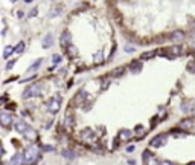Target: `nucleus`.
Here are the masks:
<instances>
[{"label": "nucleus", "mask_w": 195, "mask_h": 165, "mask_svg": "<svg viewBox=\"0 0 195 165\" xmlns=\"http://www.w3.org/2000/svg\"><path fill=\"white\" fill-rule=\"evenodd\" d=\"M41 159V152L37 144H31L23 152V165H35Z\"/></svg>", "instance_id": "obj_1"}, {"label": "nucleus", "mask_w": 195, "mask_h": 165, "mask_svg": "<svg viewBox=\"0 0 195 165\" xmlns=\"http://www.w3.org/2000/svg\"><path fill=\"white\" fill-rule=\"evenodd\" d=\"M43 90V84L41 83H32L31 86H27L23 92V98L24 99H29V98H34V96H38Z\"/></svg>", "instance_id": "obj_2"}, {"label": "nucleus", "mask_w": 195, "mask_h": 165, "mask_svg": "<svg viewBox=\"0 0 195 165\" xmlns=\"http://www.w3.org/2000/svg\"><path fill=\"white\" fill-rule=\"evenodd\" d=\"M61 103H63V99H61V96H58V95L49 98V101H47V110H49L52 115L58 113L60 109H61Z\"/></svg>", "instance_id": "obj_3"}, {"label": "nucleus", "mask_w": 195, "mask_h": 165, "mask_svg": "<svg viewBox=\"0 0 195 165\" xmlns=\"http://www.w3.org/2000/svg\"><path fill=\"white\" fill-rule=\"evenodd\" d=\"M75 127V115L72 112V109H69L66 112V116H64V129L67 130V133H70Z\"/></svg>", "instance_id": "obj_4"}, {"label": "nucleus", "mask_w": 195, "mask_h": 165, "mask_svg": "<svg viewBox=\"0 0 195 165\" xmlns=\"http://www.w3.org/2000/svg\"><path fill=\"white\" fill-rule=\"evenodd\" d=\"M14 122V116L9 112H0V126L5 129H9Z\"/></svg>", "instance_id": "obj_5"}, {"label": "nucleus", "mask_w": 195, "mask_h": 165, "mask_svg": "<svg viewBox=\"0 0 195 165\" xmlns=\"http://www.w3.org/2000/svg\"><path fill=\"white\" fill-rule=\"evenodd\" d=\"M81 139L92 144V142H95V139H96V133H95L92 129H84V130H81Z\"/></svg>", "instance_id": "obj_6"}, {"label": "nucleus", "mask_w": 195, "mask_h": 165, "mask_svg": "<svg viewBox=\"0 0 195 165\" xmlns=\"http://www.w3.org/2000/svg\"><path fill=\"white\" fill-rule=\"evenodd\" d=\"M14 127H15V130H17L18 133H21V135H26V133L29 132V129H31V126H29L26 121H23V119H17L15 124H14Z\"/></svg>", "instance_id": "obj_7"}, {"label": "nucleus", "mask_w": 195, "mask_h": 165, "mask_svg": "<svg viewBox=\"0 0 195 165\" xmlns=\"http://www.w3.org/2000/svg\"><path fill=\"white\" fill-rule=\"evenodd\" d=\"M60 44H61L64 49H67L69 46H72V34H70L69 31H64V32L61 34V37H60Z\"/></svg>", "instance_id": "obj_8"}, {"label": "nucleus", "mask_w": 195, "mask_h": 165, "mask_svg": "<svg viewBox=\"0 0 195 165\" xmlns=\"http://www.w3.org/2000/svg\"><path fill=\"white\" fill-rule=\"evenodd\" d=\"M165 142H166V135H157V136H154V138L150 141V145L154 147V148H159V147H162Z\"/></svg>", "instance_id": "obj_9"}, {"label": "nucleus", "mask_w": 195, "mask_h": 165, "mask_svg": "<svg viewBox=\"0 0 195 165\" xmlns=\"http://www.w3.org/2000/svg\"><path fill=\"white\" fill-rule=\"evenodd\" d=\"M143 162L146 165H160V162L154 158V155H151L150 150H145L143 152Z\"/></svg>", "instance_id": "obj_10"}, {"label": "nucleus", "mask_w": 195, "mask_h": 165, "mask_svg": "<svg viewBox=\"0 0 195 165\" xmlns=\"http://www.w3.org/2000/svg\"><path fill=\"white\" fill-rule=\"evenodd\" d=\"M84 99H87V92H85L84 89H81V90L76 93L75 99H72V104H75V106H78V104H82V101H84Z\"/></svg>", "instance_id": "obj_11"}, {"label": "nucleus", "mask_w": 195, "mask_h": 165, "mask_svg": "<svg viewBox=\"0 0 195 165\" xmlns=\"http://www.w3.org/2000/svg\"><path fill=\"white\" fill-rule=\"evenodd\" d=\"M130 70L133 73H139L142 70V61L140 60H136V61H131L130 63Z\"/></svg>", "instance_id": "obj_12"}, {"label": "nucleus", "mask_w": 195, "mask_h": 165, "mask_svg": "<svg viewBox=\"0 0 195 165\" xmlns=\"http://www.w3.org/2000/svg\"><path fill=\"white\" fill-rule=\"evenodd\" d=\"M171 40L172 41H183L185 40V32L183 31H174L172 34H171Z\"/></svg>", "instance_id": "obj_13"}, {"label": "nucleus", "mask_w": 195, "mask_h": 165, "mask_svg": "<svg viewBox=\"0 0 195 165\" xmlns=\"http://www.w3.org/2000/svg\"><path fill=\"white\" fill-rule=\"evenodd\" d=\"M41 44H43V47H44V49L50 47V46L53 44V35H52V34H47V35H46V37L43 38Z\"/></svg>", "instance_id": "obj_14"}, {"label": "nucleus", "mask_w": 195, "mask_h": 165, "mask_svg": "<svg viewBox=\"0 0 195 165\" xmlns=\"http://www.w3.org/2000/svg\"><path fill=\"white\" fill-rule=\"evenodd\" d=\"M192 127H194V121L192 119H183L179 124V129H183V130H191Z\"/></svg>", "instance_id": "obj_15"}, {"label": "nucleus", "mask_w": 195, "mask_h": 165, "mask_svg": "<svg viewBox=\"0 0 195 165\" xmlns=\"http://www.w3.org/2000/svg\"><path fill=\"white\" fill-rule=\"evenodd\" d=\"M61 156L63 158H66V159H69V161H72V159H75L76 158V153L73 152V150H61Z\"/></svg>", "instance_id": "obj_16"}, {"label": "nucleus", "mask_w": 195, "mask_h": 165, "mask_svg": "<svg viewBox=\"0 0 195 165\" xmlns=\"http://www.w3.org/2000/svg\"><path fill=\"white\" fill-rule=\"evenodd\" d=\"M9 165H23V156L21 155H14L12 158H11V161H9Z\"/></svg>", "instance_id": "obj_17"}, {"label": "nucleus", "mask_w": 195, "mask_h": 165, "mask_svg": "<svg viewBox=\"0 0 195 165\" xmlns=\"http://www.w3.org/2000/svg\"><path fill=\"white\" fill-rule=\"evenodd\" d=\"M119 138H121L122 141H130V139L133 138V132H131V130H121Z\"/></svg>", "instance_id": "obj_18"}, {"label": "nucleus", "mask_w": 195, "mask_h": 165, "mask_svg": "<svg viewBox=\"0 0 195 165\" xmlns=\"http://www.w3.org/2000/svg\"><path fill=\"white\" fill-rule=\"evenodd\" d=\"M41 63H43V58H38L37 61H34V63H32V64L27 67V70H26V72H35V70H37L40 66H41Z\"/></svg>", "instance_id": "obj_19"}, {"label": "nucleus", "mask_w": 195, "mask_h": 165, "mask_svg": "<svg viewBox=\"0 0 195 165\" xmlns=\"http://www.w3.org/2000/svg\"><path fill=\"white\" fill-rule=\"evenodd\" d=\"M182 54H183V47L182 46H172L169 49V57H172V55H182Z\"/></svg>", "instance_id": "obj_20"}, {"label": "nucleus", "mask_w": 195, "mask_h": 165, "mask_svg": "<svg viewBox=\"0 0 195 165\" xmlns=\"http://www.w3.org/2000/svg\"><path fill=\"white\" fill-rule=\"evenodd\" d=\"M24 47H26V44H24V41H20L15 47H14V52L15 54H21L23 51H24Z\"/></svg>", "instance_id": "obj_21"}, {"label": "nucleus", "mask_w": 195, "mask_h": 165, "mask_svg": "<svg viewBox=\"0 0 195 165\" xmlns=\"http://www.w3.org/2000/svg\"><path fill=\"white\" fill-rule=\"evenodd\" d=\"M11 54H14V47L12 46H6L5 51H3V58H8Z\"/></svg>", "instance_id": "obj_22"}, {"label": "nucleus", "mask_w": 195, "mask_h": 165, "mask_svg": "<svg viewBox=\"0 0 195 165\" xmlns=\"http://www.w3.org/2000/svg\"><path fill=\"white\" fill-rule=\"evenodd\" d=\"M156 54H157L156 51H150V52H145V54H142V60H150V58H153Z\"/></svg>", "instance_id": "obj_23"}, {"label": "nucleus", "mask_w": 195, "mask_h": 165, "mask_svg": "<svg viewBox=\"0 0 195 165\" xmlns=\"http://www.w3.org/2000/svg\"><path fill=\"white\" fill-rule=\"evenodd\" d=\"M95 63H96V64H101V63H102V52H98V54L95 55Z\"/></svg>", "instance_id": "obj_24"}, {"label": "nucleus", "mask_w": 195, "mask_h": 165, "mask_svg": "<svg viewBox=\"0 0 195 165\" xmlns=\"http://www.w3.org/2000/svg\"><path fill=\"white\" fill-rule=\"evenodd\" d=\"M61 60H63V57H61V55H58V54H55V55L52 57V61H53L55 64H58V63H61Z\"/></svg>", "instance_id": "obj_25"}, {"label": "nucleus", "mask_w": 195, "mask_h": 165, "mask_svg": "<svg viewBox=\"0 0 195 165\" xmlns=\"http://www.w3.org/2000/svg\"><path fill=\"white\" fill-rule=\"evenodd\" d=\"M188 70L192 72V73H195V61H189V63H188Z\"/></svg>", "instance_id": "obj_26"}, {"label": "nucleus", "mask_w": 195, "mask_h": 165, "mask_svg": "<svg viewBox=\"0 0 195 165\" xmlns=\"http://www.w3.org/2000/svg\"><path fill=\"white\" fill-rule=\"evenodd\" d=\"M121 73H124V67H117V69H114V72H113L114 77H119Z\"/></svg>", "instance_id": "obj_27"}, {"label": "nucleus", "mask_w": 195, "mask_h": 165, "mask_svg": "<svg viewBox=\"0 0 195 165\" xmlns=\"http://www.w3.org/2000/svg\"><path fill=\"white\" fill-rule=\"evenodd\" d=\"M15 63H17V60H12V61H8V64H6V70H9V69H12Z\"/></svg>", "instance_id": "obj_28"}, {"label": "nucleus", "mask_w": 195, "mask_h": 165, "mask_svg": "<svg viewBox=\"0 0 195 165\" xmlns=\"http://www.w3.org/2000/svg\"><path fill=\"white\" fill-rule=\"evenodd\" d=\"M67 49H69V54H70V55H76V54H78V52H76V49H75L73 46H69Z\"/></svg>", "instance_id": "obj_29"}, {"label": "nucleus", "mask_w": 195, "mask_h": 165, "mask_svg": "<svg viewBox=\"0 0 195 165\" xmlns=\"http://www.w3.org/2000/svg\"><path fill=\"white\" fill-rule=\"evenodd\" d=\"M101 81H102V84H101V87H102V89H107V87H108V81H107L105 78H102Z\"/></svg>", "instance_id": "obj_30"}, {"label": "nucleus", "mask_w": 195, "mask_h": 165, "mask_svg": "<svg viewBox=\"0 0 195 165\" xmlns=\"http://www.w3.org/2000/svg\"><path fill=\"white\" fill-rule=\"evenodd\" d=\"M134 51H136V47H133V46H130V44L125 46V52H134Z\"/></svg>", "instance_id": "obj_31"}, {"label": "nucleus", "mask_w": 195, "mask_h": 165, "mask_svg": "<svg viewBox=\"0 0 195 165\" xmlns=\"http://www.w3.org/2000/svg\"><path fill=\"white\" fill-rule=\"evenodd\" d=\"M37 14H38V9H37V8H34V9L31 11V14H29V17H35Z\"/></svg>", "instance_id": "obj_32"}, {"label": "nucleus", "mask_w": 195, "mask_h": 165, "mask_svg": "<svg viewBox=\"0 0 195 165\" xmlns=\"http://www.w3.org/2000/svg\"><path fill=\"white\" fill-rule=\"evenodd\" d=\"M43 150H44V152H53V147H52V145H44Z\"/></svg>", "instance_id": "obj_33"}, {"label": "nucleus", "mask_w": 195, "mask_h": 165, "mask_svg": "<svg viewBox=\"0 0 195 165\" xmlns=\"http://www.w3.org/2000/svg\"><path fill=\"white\" fill-rule=\"evenodd\" d=\"M160 165H175V164L171 162V161H163V162H160Z\"/></svg>", "instance_id": "obj_34"}, {"label": "nucleus", "mask_w": 195, "mask_h": 165, "mask_svg": "<svg viewBox=\"0 0 195 165\" xmlns=\"http://www.w3.org/2000/svg\"><path fill=\"white\" fill-rule=\"evenodd\" d=\"M127 152H128V153L134 152V145H130V147H127Z\"/></svg>", "instance_id": "obj_35"}, {"label": "nucleus", "mask_w": 195, "mask_h": 165, "mask_svg": "<svg viewBox=\"0 0 195 165\" xmlns=\"http://www.w3.org/2000/svg\"><path fill=\"white\" fill-rule=\"evenodd\" d=\"M3 153H5V150H3V145H2V142H0V158L3 156Z\"/></svg>", "instance_id": "obj_36"}, {"label": "nucleus", "mask_w": 195, "mask_h": 165, "mask_svg": "<svg viewBox=\"0 0 195 165\" xmlns=\"http://www.w3.org/2000/svg\"><path fill=\"white\" fill-rule=\"evenodd\" d=\"M24 2H26V3H31V2H32V0H24Z\"/></svg>", "instance_id": "obj_37"}, {"label": "nucleus", "mask_w": 195, "mask_h": 165, "mask_svg": "<svg viewBox=\"0 0 195 165\" xmlns=\"http://www.w3.org/2000/svg\"><path fill=\"white\" fill-rule=\"evenodd\" d=\"M11 2H12V3H14V2H17V0H11Z\"/></svg>", "instance_id": "obj_38"}, {"label": "nucleus", "mask_w": 195, "mask_h": 165, "mask_svg": "<svg viewBox=\"0 0 195 165\" xmlns=\"http://www.w3.org/2000/svg\"><path fill=\"white\" fill-rule=\"evenodd\" d=\"M189 165H195V162H192V164H189Z\"/></svg>", "instance_id": "obj_39"}]
</instances>
